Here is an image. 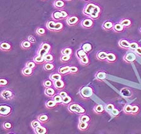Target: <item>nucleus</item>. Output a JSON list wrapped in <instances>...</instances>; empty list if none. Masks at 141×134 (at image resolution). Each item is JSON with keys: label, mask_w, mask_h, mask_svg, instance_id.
<instances>
[{"label": "nucleus", "mask_w": 141, "mask_h": 134, "mask_svg": "<svg viewBox=\"0 0 141 134\" xmlns=\"http://www.w3.org/2000/svg\"><path fill=\"white\" fill-rule=\"evenodd\" d=\"M83 13L91 19L97 20L100 17L101 8L99 6L95 3H89L85 6L83 10Z\"/></svg>", "instance_id": "nucleus-1"}, {"label": "nucleus", "mask_w": 141, "mask_h": 134, "mask_svg": "<svg viewBox=\"0 0 141 134\" xmlns=\"http://www.w3.org/2000/svg\"><path fill=\"white\" fill-rule=\"evenodd\" d=\"M94 94V89L90 86H83L79 90V95L82 98L89 100Z\"/></svg>", "instance_id": "nucleus-2"}, {"label": "nucleus", "mask_w": 141, "mask_h": 134, "mask_svg": "<svg viewBox=\"0 0 141 134\" xmlns=\"http://www.w3.org/2000/svg\"><path fill=\"white\" fill-rule=\"evenodd\" d=\"M68 110L72 113H76L78 114V115H83L86 112V110L81 106L80 105L77 103H73L70 104L68 105Z\"/></svg>", "instance_id": "nucleus-3"}, {"label": "nucleus", "mask_w": 141, "mask_h": 134, "mask_svg": "<svg viewBox=\"0 0 141 134\" xmlns=\"http://www.w3.org/2000/svg\"><path fill=\"white\" fill-rule=\"evenodd\" d=\"M137 59V54L133 52H128L123 57V60L127 63L134 62Z\"/></svg>", "instance_id": "nucleus-4"}, {"label": "nucleus", "mask_w": 141, "mask_h": 134, "mask_svg": "<svg viewBox=\"0 0 141 134\" xmlns=\"http://www.w3.org/2000/svg\"><path fill=\"white\" fill-rule=\"evenodd\" d=\"M1 97L5 100H11L14 97V94L10 89H3L1 92Z\"/></svg>", "instance_id": "nucleus-5"}, {"label": "nucleus", "mask_w": 141, "mask_h": 134, "mask_svg": "<svg viewBox=\"0 0 141 134\" xmlns=\"http://www.w3.org/2000/svg\"><path fill=\"white\" fill-rule=\"evenodd\" d=\"M12 109L8 105H2L0 106V115L2 116H8L12 113Z\"/></svg>", "instance_id": "nucleus-6"}, {"label": "nucleus", "mask_w": 141, "mask_h": 134, "mask_svg": "<svg viewBox=\"0 0 141 134\" xmlns=\"http://www.w3.org/2000/svg\"><path fill=\"white\" fill-rule=\"evenodd\" d=\"M82 27L84 28H87V29H89V28H92L94 25V21L93 19L90 18H85V19L83 20L81 22V23Z\"/></svg>", "instance_id": "nucleus-7"}, {"label": "nucleus", "mask_w": 141, "mask_h": 134, "mask_svg": "<svg viewBox=\"0 0 141 134\" xmlns=\"http://www.w3.org/2000/svg\"><path fill=\"white\" fill-rule=\"evenodd\" d=\"M79 19L76 15H72L69 17L66 20V23L69 26H74L79 22Z\"/></svg>", "instance_id": "nucleus-8"}, {"label": "nucleus", "mask_w": 141, "mask_h": 134, "mask_svg": "<svg viewBox=\"0 0 141 134\" xmlns=\"http://www.w3.org/2000/svg\"><path fill=\"white\" fill-rule=\"evenodd\" d=\"M54 87L56 88V89L58 91H61L65 88V83L62 79H59V80L54 81Z\"/></svg>", "instance_id": "nucleus-9"}, {"label": "nucleus", "mask_w": 141, "mask_h": 134, "mask_svg": "<svg viewBox=\"0 0 141 134\" xmlns=\"http://www.w3.org/2000/svg\"><path fill=\"white\" fill-rule=\"evenodd\" d=\"M93 111L97 115H101L105 111V106L101 104H98L93 107Z\"/></svg>", "instance_id": "nucleus-10"}, {"label": "nucleus", "mask_w": 141, "mask_h": 134, "mask_svg": "<svg viewBox=\"0 0 141 134\" xmlns=\"http://www.w3.org/2000/svg\"><path fill=\"white\" fill-rule=\"evenodd\" d=\"M113 26H114V23H113V22L110 20H107L103 23L102 27V28L105 30L109 31L113 29Z\"/></svg>", "instance_id": "nucleus-11"}, {"label": "nucleus", "mask_w": 141, "mask_h": 134, "mask_svg": "<svg viewBox=\"0 0 141 134\" xmlns=\"http://www.w3.org/2000/svg\"><path fill=\"white\" fill-rule=\"evenodd\" d=\"M107 73L103 71H100L97 72L96 74V79H97L99 81H104L107 78Z\"/></svg>", "instance_id": "nucleus-12"}, {"label": "nucleus", "mask_w": 141, "mask_h": 134, "mask_svg": "<svg viewBox=\"0 0 141 134\" xmlns=\"http://www.w3.org/2000/svg\"><path fill=\"white\" fill-rule=\"evenodd\" d=\"M120 93L122 94L123 97L125 98H130L132 95V91L130 89L128 88H123V89H121Z\"/></svg>", "instance_id": "nucleus-13"}, {"label": "nucleus", "mask_w": 141, "mask_h": 134, "mask_svg": "<svg viewBox=\"0 0 141 134\" xmlns=\"http://www.w3.org/2000/svg\"><path fill=\"white\" fill-rule=\"evenodd\" d=\"M118 45H119L121 48H122V49L128 50L130 46V42L126 39H121L118 42Z\"/></svg>", "instance_id": "nucleus-14"}, {"label": "nucleus", "mask_w": 141, "mask_h": 134, "mask_svg": "<svg viewBox=\"0 0 141 134\" xmlns=\"http://www.w3.org/2000/svg\"><path fill=\"white\" fill-rule=\"evenodd\" d=\"M125 28V27L123 25L121 24L120 23H116L114 24V26H113V31L115 32H118V33H120V32H122L124 31Z\"/></svg>", "instance_id": "nucleus-15"}, {"label": "nucleus", "mask_w": 141, "mask_h": 134, "mask_svg": "<svg viewBox=\"0 0 141 134\" xmlns=\"http://www.w3.org/2000/svg\"><path fill=\"white\" fill-rule=\"evenodd\" d=\"M44 93L48 97H53L56 95V90L52 87L46 88L45 89Z\"/></svg>", "instance_id": "nucleus-16"}, {"label": "nucleus", "mask_w": 141, "mask_h": 134, "mask_svg": "<svg viewBox=\"0 0 141 134\" xmlns=\"http://www.w3.org/2000/svg\"><path fill=\"white\" fill-rule=\"evenodd\" d=\"M107 54L108 53L106 52L105 51H103V50L99 51L97 54V59L99 60H102V61L105 60L107 59Z\"/></svg>", "instance_id": "nucleus-17"}, {"label": "nucleus", "mask_w": 141, "mask_h": 134, "mask_svg": "<svg viewBox=\"0 0 141 134\" xmlns=\"http://www.w3.org/2000/svg\"><path fill=\"white\" fill-rule=\"evenodd\" d=\"M0 49L4 51H8L12 49V45L8 42H2L0 44Z\"/></svg>", "instance_id": "nucleus-18"}, {"label": "nucleus", "mask_w": 141, "mask_h": 134, "mask_svg": "<svg viewBox=\"0 0 141 134\" xmlns=\"http://www.w3.org/2000/svg\"><path fill=\"white\" fill-rule=\"evenodd\" d=\"M108 62L113 63L117 60V55L113 52H108L107 54V59H106Z\"/></svg>", "instance_id": "nucleus-19"}, {"label": "nucleus", "mask_w": 141, "mask_h": 134, "mask_svg": "<svg viewBox=\"0 0 141 134\" xmlns=\"http://www.w3.org/2000/svg\"><path fill=\"white\" fill-rule=\"evenodd\" d=\"M78 129L80 131H84L88 130L89 128V123L88 122H83V121H79L78 125Z\"/></svg>", "instance_id": "nucleus-20"}, {"label": "nucleus", "mask_w": 141, "mask_h": 134, "mask_svg": "<svg viewBox=\"0 0 141 134\" xmlns=\"http://www.w3.org/2000/svg\"><path fill=\"white\" fill-rule=\"evenodd\" d=\"M58 73L62 74V76L69 74V73H70V66L65 65V66L61 67L58 69Z\"/></svg>", "instance_id": "nucleus-21"}, {"label": "nucleus", "mask_w": 141, "mask_h": 134, "mask_svg": "<svg viewBox=\"0 0 141 134\" xmlns=\"http://www.w3.org/2000/svg\"><path fill=\"white\" fill-rule=\"evenodd\" d=\"M34 130L35 133L36 134H45L47 133V128L42 125H40L38 127L35 128Z\"/></svg>", "instance_id": "nucleus-22"}, {"label": "nucleus", "mask_w": 141, "mask_h": 134, "mask_svg": "<svg viewBox=\"0 0 141 134\" xmlns=\"http://www.w3.org/2000/svg\"><path fill=\"white\" fill-rule=\"evenodd\" d=\"M58 105V104L53 100V99H51V100H49L46 101L45 103V106L47 108H53L56 107V106Z\"/></svg>", "instance_id": "nucleus-23"}, {"label": "nucleus", "mask_w": 141, "mask_h": 134, "mask_svg": "<svg viewBox=\"0 0 141 134\" xmlns=\"http://www.w3.org/2000/svg\"><path fill=\"white\" fill-rule=\"evenodd\" d=\"M22 73L23 75L25 76H30L33 74V69H31V68L25 66V68L22 69Z\"/></svg>", "instance_id": "nucleus-24"}, {"label": "nucleus", "mask_w": 141, "mask_h": 134, "mask_svg": "<svg viewBox=\"0 0 141 134\" xmlns=\"http://www.w3.org/2000/svg\"><path fill=\"white\" fill-rule=\"evenodd\" d=\"M54 6L57 9H62L65 7V2L63 0H56L54 2Z\"/></svg>", "instance_id": "nucleus-25"}, {"label": "nucleus", "mask_w": 141, "mask_h": 134, "mask_svg": "<svg viewBox=\"0 0 141 134\" xmlns=\"http://www.w3.org/2000/svg\"><path fill=\"white\" fill-rule=\"evenodd\" d=\"M33 60L37 64H42L43 63L45 62V60L44 57L42 56V55H37V56H35V57H33Z\"/></svg>", "instance_id": "nucleus-26"}, {"label": "nucleus", "mask_w": 141, "mask_h": 134, "mask_svg": "<svg viewBox=\"0 0 141 134\" xmlns=\"http://www.w3.org/2000/svg\"><path fill=\"white\" fill-rule=\"evenodd\" d=\"M56 22L54 20H49L47 22L46 24V27L47 29L52 32H55V25H56Z\"/></svg>", "instance_id": "nucleus-27"}, {"label": "nucleus", "mask_w": 141, "mask_h": 134, "mask_svg": "<svg viewBox=\"0 0 141 134\" xmlns=\"http://www.w3.org/2000/svg\"><path fill=\"white\" fill-rule=\"evenodd\" d=\"M87 53L84 51V50L81 48L80 49H78L76 52V56L77 57L78 59H80L81 58L84 57L86 56Z\"/></svg>", "instance_id": "nucleus-28"}, {"label": "nucleus", "mask_w": 141, "mask_h": 134, "mask_svg": "<svg viewBox=\"0 0 141 134\" xmlns=\"http://www.w3.org/2000/svg\"><path fill=\"white\" fill-rule=\"evenodd\" d=\"M37 119H38L42 123H47V121L49 120V117L48 115H46V114H42V115H39V116H38V118H37Z\"/></svg>", "instance_id": "nucleus-29"}, {"label": "nucleus", "mask_w": 141, "mask_h": 134, "mask_svg": "<svg viewBox=\"0 0 141 134\" xmlns=\"http://www.w3.org/2000/svg\"><path fill=\"white\" fill-rule=\"evenodd\" d=\"M92 45L89 43H85L82 45L81 49L84 50L86 53L90 52L92 50Z\"/></svg>", "instance_id": "nucleus-30"}, {"label": "nucleus", "mask_w": 141, "mask_h": 134, "mask_svg": "<svg viewBox=\"0 0 141 134\" xmlns=\"http://www.w3.org/2000/svg\"><path fill=\"white\" fill-rule=\"evenodd\" d=\"M21 47L23 49H29L32 47V43L28 40H25L22 41V43H21Z\"/></svg>", "instance_id": "nucleus-31"}, {"label": "nucleus", "mask_w": 141, "mask_h": 134, "mask_svg": "<svg viewBox=\"0 0 141 134\" xmlns=\"http://www.w3.org/2000/svg\"><path fill=\"white\" fill-rule=\"evenodd\" d=\"M43 68L44 70L46 71H52L54 69L55 66L52 64V62H46L44 64Z\"/></svg>", "instance_id": "nucleus-32"}, {"label": "nucleus", "mask_w": 141, "mask_h": 134, "mask_svg": "<svg viewBox=\"0 0 141 134\" xmlns=\"http://www.w3.org/2000/svg\"><path fill=\"white\" fill-rule=\"evenodd\" d=\"M52 17L54 20H62V14L61 13V11H56L54 12L52 15Z\"/></svg>", "instance_id": "nucleus-33"}, {"label": "nucleus", "mask_w": 141, "mask_h": 134, "mask_svg": "<svg viewBox=\"0 0 141 134\" xmlns=\"http://www.w3.org/2000/svg\"><path fill=\"white\" fill-rule=\"evenodd\" d=\"M123 111L127 115H132V105L127 104V105H125L123 108Z\"/></svg>", "instance_id": "nucleus-34"}, {"label": "nucleus", "mask_w": 141, "mask_h": 134, "mask_svg": "<svg viewBox=\"0 0 141 134\" xmlns=\"http://www.w3.org/2000/svg\"><path fill=\"white\" fill-rule=\"evenodd\" d=\"M120 23L122 25H123L125 28L127 27H129L132 25V21L129 18H123L122 20L120 22Z\"/></svg>", "instance_id": "nucleus-35"}, {"label": "nucleus", "mask_w": 141, "mask_h": 134, "mask_svg": "<svg viewBox=\"0 0 141 134\" xmlns=\"http://www.w3.org/2000/svg\"><path fill=\"white\" fill-rule=\"evenodd\" d=\"M50 79H51L52 81H54L59 80V79H62V75L60 73H54V74H51L50 76Z\"/></svg>", "instance_id": "nucleus-36"}, {"label": "nucleus", "mask_w": 141, "mask_h": 134, "mask_svg": "<svg viewBox=\"0 0 141 134\" xmlns=\"http://www.w3.org/2000/svg\"><path fill=\"white\" fill-rule=\"evenodd\" d=\"M79 121H83V122H88L89 123L91 120V118L89 117V115H85V114H83L81 115L79 118Z\"/></svg>", "instance_id": "nucleus-37"}, {"label": "nucleus", "mask_w": 141, "mask_h": 134, "mask_svg": "<svg viewBox=\"0 0 141 134\" xmlns=\"http://www.w3.org/2000/svg\"><path fill=\"white\" fill-rule=\"evenodd\" d=\"M140 112V106L138 105H132V115H137L138 113Z\"/></svg>", "instance_id": "nucleus-38"}, {"label": "nucleus", "mask_w": 141, "mask_h": 134, "mask_svg": "<svg viewBox=\"0 0 141 134\" xmlns=\"http://www.w3.org/2000/svg\"><path fill=\"white\" fill-rule=\"evenodd\" d=\"M120 110H118V108H115L114 109H113V110L109 113V114L112 117L115 118L118 117L120 115Z\"/></svg>", "instance_id": "nucleus-39"}, {"label": "nucleus", "mask_w": 141, "mask_h": 134, "mask_svg": "<svg viewBox=\"0 0 141 134\" xmlns=\"http://www.w3.org/2000/svg\"><path fill=\"white\" fill-rule=\"evenodd\" d=\"M64 29V25L61 22H56L55 25V32H60Z\"/></svg>", "instance_id": "nucleus-40"}, {"label": "nucleus", "mask_w": 141, "mask_h": 134, "mask_svg": "<svg viewBox=\"0 0 141 134\" xmlns=\"http://www.w3.org/2000/svg\"><path fill=\"white\" fill-rule=\"evenodd\" d=\"M79 63L83 65H87L89 64V60L88 55L81 58V59H79Z\"/></svg>", "instance_id": "nucleus-41"}, {"label": "nucleus", "mask_w": 141, "mask_h": 134, "mask_svg": "<svg viewBox=\"0 0 141 134\" xmlns=\"http://www.w3.org/2000/svg\"><path fill=\"white\" fill-rule=\"evenodd\" d=\"M61 54L62 55H71L73 54V50L69 47H66L62 49L61 50Z\"/></svg>", "instance_id": "nucleus-42"}, {"label": "nucleus", "mask_w": 141, "mask_h": 134, "mask_svg": "<svg viewBox=\"0 0 141 134\" xmlns=\"http://www.w3.org/2000/svg\"><path fill=\"white\" fill-rule=\"evenodd\" d=\"M52 99L57 103V104H62V100H63V98H62V96L59 95V94H57V95H55L54 96L52 97Z\"/></svg>", "instance_id": "nucleus-43"}, {"label": "nucleus", "mask_w": 141, "mask_h": 134, "mask_svg": "<svg viewBox=\"0 0 141 134\" xmlns=\"http://www.w3.org/2000/svg\"><path fill=\"white\" fill-rule=\"evenodd\" d=\"M44 59L46 62H53L54 60V57L53 55L51 54H50V53H49V54L44 55Z\"/></svg>", "instance_id": "nucleus-44"}, {"label": "nucleus", "mask_w": 141, "mask_h": 134, "mask_svg": "<svg viewBox=\"0 0 141 134\" xmlns=\"http://www.w3.org/2000/svg\"><path fill=\"white\" fill-rule=\"evenodd\" d=\"M139 44H138V42H130V46H129V49L130 50H132L133 51L135 50L137 48L139 47Z\"/></svg>", "instance_id": "nucleus-45"}, {"label": "nucleus", "mask_w": 141, "mask_h": 134, "mask_svg": "<svg viewBox=\"0 0 141 134\" xmlns=\"http://www.w3.org/2000/svg\"><path fill=\"white\" fill-rule=\"evenodd\" d=\"M115 108L114 104L113 103H108L105 106V111H107L108 113H109L113 109Z\"/></svg>", "instance_id": "nucleus-46"}, {"label": "nucleus", "mask_w": 141, "mask_h": 134, "mask_svg": "<svg viewBox=\"0 0 141 134\" xmlns=\"http://www.w3.org/2000/svg\"><path fill=\"white\" fill-rule=\"evenodd\" d=\"M43 85L45 88L52 87L54 86V82L51 79H47V80L44 81L43 82Z\"/></svg>", "instance_id": "nucleus-47"}, {"label": "nucleus", "mask_w": 141, "mask_h": 134, "mask_svg": "<svg viewBox=\"0 0 141 134\" xmlns=\"http://www.w3.org/2000/svg\"><path fill=\"white\" fill-rule=\"evenodd\" d=\"M72 102V98L71 96H69L68 95L66 97L64 98L63 100H62V105H69L71 104V103Z\"/></svg>", "instance_id": "nucleus-48"}, {"label": "nucleus", "mask_w": 141, "mask_h": 134, "mask_svg": "<svg viewBox=\"0 0 141 134\" xmlns=\"http://www.w3.org/2000/svg\"><path fill=\"white\" fill-rule=\"evenodd\" d=\"M71 59V55H62L60 58V60L62 62H67L70 60Z\"/></svg>", "instance_id": "nucleus-49"}, {"label": "nucleus", "mask_w": 141, "mask_h": 134, "mask_svg": "<svg viewBox=\"0 0 141 134\" xmlns=\"http://www.w3.org/2000/svg\"><path fill=\"white\" fill-rule=\"evenodd\" d=\"M49 52L47 51V50H45V49H43V48L42 47H40L39 49H38V51H37V55H40L44 57V55L49 54Z\"/></svg>", "instance_id": "nucleus-50"}, {"label": "nucleus", "mask_w": 141, "mask_h": 134, "mask_svg": "<svg viewBox=\"0 0 141 134\" xmlns=\"http://www.w3.org/2000/svg\"><path fill=\"white\" fill-rule=\"evenodd\" d=\"M40 125H42V123H41L38 119L35 120H33V121L31 122V126H32V127L33 128V129L38 127V126H40Z\"/></svg>", "instance_id": "nucleus-51"}, {"label": "nucleus", "mask_w": 141, "mask_h": 134, "mask_svg": "<svg viewBox=\"0 0 141 134\" xmlns=\"http://www.w3.org/2000/svg\"><path fill=\"white\" fill-rule=\"evenodd\" d=\"M36 33H37V35H41V36L44 35L46 33L45 29L42 28V27H39V28H38L37 30H36Z\"/></svg>", "instance_id": "nucleus-52"}, {"label": "nucleus", "mask_w": 141, "mask_h": 134, "mask_svg": "<svg viewBox=\"0 0 141 134\" xmlns=\"http://www.w3.org/2000/svg\"><path fill=\"white\" fill-rule=\"evenodd\" d=\"M40 47H42V48H43V49H45V50H47V51H49V52H50V51H51V49H52L51 45L48 43H45V42H44V43H42V44L40 45Z\"/></svg>", "instance_id": "nucleus-53"}, {"label": "nucleus", "mask_w": 141, "mask_h": 134, "mask_svg": "<svg viewBox=\"0 0 141 134\" xmlns=\"http://www.w3.org/2000/svg\"><path fill=\"white\" fill-rule=\"evenodd\" d=\"M3 128L5 130H10L12 128V124L10 122H5L3 124Z\"/></svg>", "instance_id": "nucleus-54"}, {"label": "nucleus", "mask_w": 141, "mask_h": 134, "mask_svg": "<svg viewBox=\"0 0 141 134\" xmlns=\"http://www.w3.org/2000/svg\"><path fill=\"white\" fill-rule=\"evenodd\" d=\"M26 67H28V68H31V69H35L36 68V63L34 61H29L27 62L26 63Z\"/></svg>", "instance_id": "nucleus-55"}, {"label": "nucleus", "mask_w": 141, "mask_h": 134, "mask_svg": "<svg viewBox=\"0 0 141 134\" xmlns=\"http://www.w3.org/2000/svg\"><path fill=\"white\" fill-rule=\"evenodd\" d=\"M78 71H79V69H78V67L74 66V65L70 66V73H71V74H76L78 72Z\"/></svg>", "instance_id": "nucleus-56"}, {"label": "nucleus", "mask_w": 141, "mask_h": 134, "mask_svg": "<svg viewBox=\"0 0 141 134\" xmlns=\"http://www.w3.org/2000/svg\"><path fill=\"white\" fill-rule=\"evenodd\" d=\"M8 84V81L5 78H1L0 79V86L2 87L7 86Z\"/></svg>", "instance_id": "nucleus-57"}, {"label": "nucleus", "mask_w": 141, "mask_h": 134, "mask_svg": "<svg viewBox=\"0 0 141 134\" xmlns=\"http://www.w3.org/2000/svg\"><path fill=\"white\" fill-rule=\"evenodd\" d=\"M61 13L62 14V19H65V18H67L69 17V15L66 11L61 10Z\"/></svg>", "instance_id": "nucleus-58"}, {"label": "nucleus", "mask_w": 141, "mask_h": 134, "mask_svg": "<svg viewBox=\"0 0 141 134\" xmlns=\"http://www.w3.org/2000/svg\"><path fill=\"white\" fill-rule=\"evenodd\" d=\"M28 40L30 41V42L32 43H34L36 42V38H35L33 36L30 35V36H28Z\"/></svg>", "instance_id": "nucleus-59"}, {"label": "nucleus", "mask_w": 141, "mask_h": 134, "mask_svg": "<svg viewBox=\"0 0 141 134\" xmlns=\"http://www.w3.org/2000/svg\"><path fill=\"white\" fill-rule=\"evenodd\" d=\"M59 95L62 96V98H65V97H66V96H68V94H67V93L65 91H62V90H61V91L59 93Z\"/></svg>", "instance_id": "nucleus-60"}, {"label": "nucleus", "mask_w": 141, "mask_h": 134, "mask_svg": "<svg viewBox=\"0 0 141 134\" xmlns=\"http://www.w3.org/2000/svg\"><path fill=\"white\" fill-rule=\"evenodd\" d=\"M134 52L137 54V55L141 57V47L139 46L135 50H134Z\"/></svg>", "instance_id": "nucleus-61"}, {"label": "nucleus", "mask_w": 141, "mask_h": 134, "mask_svg": "<svg viewBox=\"0 0 141 134\" xmlns=\"http://www.w3.org/2000/svg\"><path fill=\"white\" fill-rule=\"evenodd\" d=\"M140 33H141V28H140Z\"/></svg>", "instance_id": "nucleus-62"}, {"label": "nucleus", "mask_w": 141, "mask_h": 134, "mask_svg": "<svg viewBox=\"0 0 141 134\" xmlns=\"http://www.w3.org/2000/svg\"><path fill=\"white\" fill-rule=\"evenodd\" d=\"M84 1H88V0H84Z\"/></svg>", "instance_id": "nucleus-63"}, {"label": "nucleus", "mask_w": 141, "mask_h": 134, "mask_svg": "<svg viewBox=\"0 0 141 134\" xmlns=\"http://www.w3.org/2000/svg\"><path fill=\"white\" fill-rule=\"evenodd\" d=\"M67 1H71V0H67Z\"/></svg>", "instance_id": "nucleus-64"}]
</instances>
